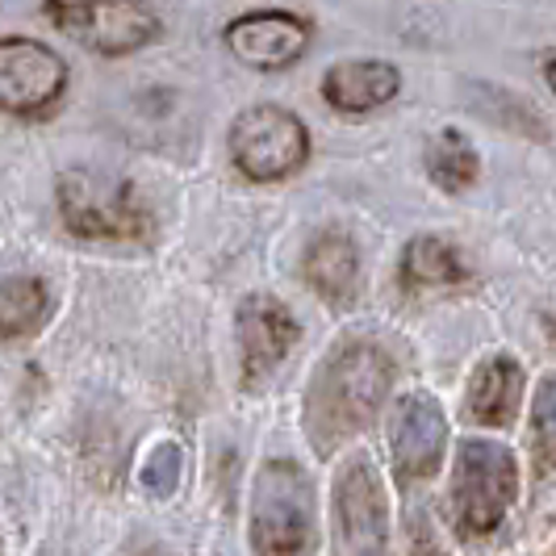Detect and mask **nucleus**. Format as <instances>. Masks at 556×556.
Returning a JSON list of instances; mask_svg holds the SVG:
<instances>
[{
	"instance_id": "f257e3e1",
	"label": "nucleus",
	"mask_w": 556,
	"mask_h": 556,
	"mask_svg": "<svg viewBox=\"0 0 556 556\" xmlns=\"http://www.w3.org/2000/svg\"><path fill=\"white\" fill-rule=\"evenodd\" d=\"M390 381L393 364L377 343L356 339L334 348L331 361L314 372V386H309L306 418L314 444L334 447L339 440L368 427L390 397Z\"/></svg>"
},
{
	"instance_id": "f03ea898",
	"label": "nucleus",
	"mask_w": 556,
	"mask_h": 556,
	"mask_svg": "<svg viewBox=\"0 0 556 556\" xmlns=\"http://www.w3.org/2000/svg\"><path fill=\"white\" fill-rule=\"evenodd\" d=\"M251 553L314 556V485L293 460H268L251 490Z\"/></svg>"
},
{
	"instance_id": "7ed1b4c3",
	"label": "nucleus",
	"mask_w": 556,
	"mask_h": 556,
	"mask_svg": "<svg viewBox=\"0 0 556 556\" xmlns=\"http://www.w3.org/2000/svg\"><path fill=\"white\" fill-rule=\"evenodd\" d=\"M515 494H519V465H515L510 447L490 444V440L456 444L452 515L465 535H490L506 519Z\"/></svg>"
},
{
	"instance_id": "20e7f679",
	"label": "nucleus",
	"mask_w": 556,
	"mask_h": 556,
	"mask_svg": "<svg viewBox=\"0 0 556 556\" xmlns=\"http://www.w3.org/2000/svg\"><path fill=\"white\" fill-rule=\"evenodd\" d=\"M306 155L309 135L302 117L280 105H251L230 126V160L248 180L260 185L285 180L306 164Z\"/></svg>"
},
{
	"instance_id": "39448f33",
	"label": "nucleus",
	"mask_w": 556,
	"mask_h": 556,
	"mask_svg": "<svg viewBox=\"0 0 556 556\" xmlns=\"http://www.w3.org/2000/svg\"><path fill=\"white\" fill-rule=\"evenodd\" d=\"M59 214L72 235L97 243H122L147 235V214L126 180H101L88 172H67L59 180Z\"/></svg>"
},
{
	"instance_id": "423d86ee",
	"label": "nucleus",
	"mask_w": 556,
	"mask_h": 556,
	"mask_svg": "<svg viewBox=\"0 0 556 556\" xmlns=\"http://www.w3.org/2000/svg\"><path fill=\"white\" fill-rule=\"evenodd\" d=\"M334 553L393 556L386 485H381V473L364 456H352L334 477Z\"/></svg>"
},
{
	"instance_id": "0eeeda50",
	"label": "nucleus",
	"mask_w": 556,
	"mask_h": 556,
	"mask_svg": "<svg viewBox=\"0 0 556 556\" xmlns=\"http://www.w3.org/2000/svg\"><path fill=\"white\" fill-rule=\"evenodd\" d=\"M47 13L67 38L101 55H130L160 34V17L142 0H47Z\"/></svg>"
},
{
	"instance_id": "6e6552de",
	"label": "nucleus",
	"mask_w": 556,
	"mask_h": 556,
	"mask_svg": "<svg viewBox=\"0 0 556 556\" xmlns=\"http://www.w3.org/2000/svg\"><path fill=\"white\" fill-rule=\"evenodd\" d=\"M67 88V63L34 38H0V113L42 117Z\"/></svg>"
},
{
	"instance_id": "1a4fd4ad",
	"label": "nucleus",
	"mask_w": 556,
	"mask_h": 556,
	"mask_svg": "<svg viewBox=\"0 0 556 556\" xmlns=\"http://www.w3.org/2000/svg\"><path fill=\"white\" fill-rule=\"evenodd\" d=\"M390 447L397 473L431 477L444 460L447 418L431 393H406L390 410Z\"/></svg>"
},
{
	"instance_id": "9d476101",
	"label": "nucleus",
	"mask_w": 556,
	"mask_h": 556,
	"mask_svg": "<svg viewBox=\"0 0 556 556\" xmlns=\"http://www.w3.org/2000/svg\"><path fill=\"white\" fill-rule=\"evenodd\" d=\"M226 47L230 55L248 67H260V72H280L289 63L306 55L309 47V26L293 13H280V9H268V13H248V17H235L226 26Z\"/></svg>"
},
{
	"instance_id": "9b49d317",
	"label": "nucleus",
	"mask_w": 556,
	"mask_h": 556,
	"mask_svg": "<svg viewBox=\"0 0 556 556\" xmlns=\"http://www.w3.org/2000/svg\"><path fill=\"white\" fill-rule=\"evenodd\" d=\"M298 343V323L277 298L255 293L239 306V352H243V377L248 386L264 381L277 368L289 348Z\"/></svg>"
},
{
	"instance_id": "f8f14e48",
	"label": "nucleus",
	"mask_w": 556,
	"mask_h": 556,
	"mask_svg": "<svg viewBox=\"0 0 556 556\" xmlns=\"http://www.w3.org/2000/svg\"><path fill=\"white\" fill-rule=\"evenodd\" d=\"M397 67L381 59H348L334 63L323 80V101L339 113H368L397 97Z\"/></svg>"
},
{
	"instance_id": "ddd939ff",
	"label": "nucleus",
	"mask_w": 556,
	"mask_h": 556,
	"mask_svg": "<svg viewBox=\"0 0 556 556\" xmlns=\"http://www.w3.org/2000/svg\"><path fill=\"white\" fill-rule=\"evenodd\" d=\"M302 273H306L309 289H314L318 298L343 306V302H352V298L361 293V251H356V243H352L348 235L323 230V235L309 243Z\"/></svg>"
},
{
	"instance_id": "4468645a",
	"label": "nucleus",
	"mask_w": 556,
	"mask_h": 556,
	"mask_svg": "<svg viewBox=\"0 0 556 556\" xmlns=\"http://www.w3.org/2000/svg\"><path fill=\"white\" fill-rule=\"evenodd\" d=\"M523 402V368L510 356H494L477 368L473 390H469V415L485 427H506L519 415Z\"/></svg>"
},
{
	"instance_id": "2eb2a0df",
	"label": "nucleus",
	"mask_w": 556,
	"mask_h": 556,
	"mask_svg": "<svg viewBox=\"0 0 556 556\" xmlns=\"http://www.w3.org/2000/svg\"><path fill=\"white\" fill-rule=\"evenodd\" d=\"M465 280V264L460 251L452 248L440 235H418L402 255V285L410 293H435V289H452Z\"/></svg>"
},
{
	"instance_id": "dca6fc26",
	"label": "nucleus",
	"mask_w": 556,
	"mask_h": 556,
	"mask_svg": "<svg viewBox=\"0 0 556 556\" xmlns=\"http://www.w3.org/2000/svg\"><path fill=\"white\" fill-rule=\"evenodd\" d=\"M51 314V293L38 277L0 280V339L34 334Z\"/></svg>"
},
{
	"instance_id": "f3484780",
	"label": "nucleus",
	"mask_w": 556,
	"mask_h": 556,
	"mask_svg": "<svg viewBox=\"0 0 556 556\" xmlns=\"http://www.w3.org/2000/svg\"><path fill=\"white\" fill-rule=\"evenodd\" d=\"M477 167L481 164H477L473 142L465 135H456V130L435 135V142L427 147V172L444 193H465L477 180Z\"/></svg>"
},
{
	"instance_id": "a211bd4d",
	"label": "nucleus",
	"mask_w": 556,
	"mask_h": 556,
	"mask_svg": "<svg viewBox=\"0 0 556 556\" xmlns=\"http://www.w3.org/2000/svg\"><path fill=\"white\" fill-rule=\"evenodd\" d=\"M531 440L544 460V469H556V377H544L535 402H531Z\"/></svg>"
},
{
	"instance_id": "6ab92c4d",
	"label": "nucleus",
	"mask_w": 556,
	"mask_h": 556,
	"mask_svg": "<svg viewBox=\"0 0 556 556\" xmlns=\"http://www.w3.org/2000/svg\"><path fill=\"white\" fill-rule=\"evenodd\" d=\"M142 485L151 494L167 498L176 485H180V447L176 444H155L142 460Z\"/></svg>"
},
{
	"instance_id": "aec40b11",
	"label": "nucleus",
	"mask_w": 556,
	"mask_h": 556,
	"mask_svg": "<svg viewBox=\"0 0 556 556\" xmlns=\"http://www.w3.org/2000/svg\"><path fill=\"white\" fill-rule=\"evenodd\" d=\"M548 84H553V92H556V59L548 63Z\"/></svg>"
},
{
	"instance_id": "412c9836",
	"label": "nucleus",
	"mask_w": 556,
	"mask_h": 556,
	"mask_svg": "<svg viewBox=\"0 0 556 556\" xmlns=\"http://www.w3.org/2000/svg\"><path fill=\"white\" fill-rule=\"evenodd\" d=\"M142 556H164V553H142Z\"/></svg>"
}]
</instances>
